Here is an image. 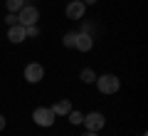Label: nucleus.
<instances>
[{
    "label": "nucleus",
    "instance_id": "f257e3e1",
    "mask_svg": "<svg viewBox=\"0 0 148 136\" xmlns=\"http://www.w3.org/2000/svg\"><path fill=\"white\" fill-rule=\"evenodd\" d=\"M96 89H99V94H106V97H111V94H116L119 89H121V79L116 77V74H111V72H106V74H96Z\"/></svg>",
    "mask_w": 148,
    "mask_h": 136
},
{
    "label": "nucleus",
    "instance_id": "f03ea898",
    "mask_svg": "<svg viewBox=\"0 0 148 136\" xmlns=\"http://www.w3.org/2000/svg\"><path fill=\"white\" fill-rule=\"evenodd\" d=\"M32 121H35L37 126H42V129H52L54 121H57V116H54V111L49 109V106H35V109H32Z\"/></svg>",
    "mask_w": 148,
    "mask_h": 136
},
{
    "label": "nucleus",
    "instance_id": "7ed1b4c3",
    "mask_svg": "<svg viewBox=\"0 0 148 136\" xmlns=\"http://www.w3.org/2000/svg\"><path fill=\"white\" fill-rule=\"evenodd\" d=\"M22 77H25L27 84H40L45 79V67L40 62H30V64H25V69H22Z\"/></svg>",
    "mask_w": 148,
    "mask_h": 136
},
{
    "label": "nucleus",
    "instance_id": "20e7f679",
    "mask_svg": "<svg viewBox=\"0 0 148 136\" xmlns=\"http://www.w3.org/2000/svg\"><path fill=\"white\" fill-rule=\"evenodd\" d=\"M82 126H84L86 131H101L106 126V116L101 114V111H89V114H84Z\"/></svg>",
    "mask_w": 148,
    "mask_h": 136
},
{
    "label": "nucleus",
    "instance_id": "39448f33",
    "mask_svg": "<svg viewBox=\"0 0 148 136\" xmlns=\"http://www.w3.org/2000/svg\"><path fill=\"white\" fill-rule=\"evenodd\" d=\"M37 20H40V10H37L35 5H30V3L17 12V22L25 25V27H27V25H37Z\"/></svg>",
    "mask_w": 148,
    "mask_h": 136
},
{
    "label": "nucleus",
    "instance_id": "423d86ee",
    "mask_svg": "<svg viewBox=\"0 0 148 136\" xmlns=\"http://www.w3.org/2000/svg\"><path fill=\"white\" fill-rule=\"evenodd\" d=\"M64 15H67V20H84L86 5L82 3V0H69L67 8H64Z\"/></svg>",
    "mask_w": 148,
    "mask_h": 136
},
{
    "label": "nucleus",
    "instance_id": "0eeeda50",
    "mask_svg": "<svg viewBox=\"0 0 148 136\" xmlns=\"http://www.w3.org/2000/svg\"><path fill=\"white\" fill-rule=\"evenodd\" d=\"M74 50H79V52H91V50H94V35L77 30V35H74Z\"/></svg>",
    "mask_w": 148,
    "mask_h": 136
},
{
    "label": "nucleus",
    "instance_id": "6e6552de",
    "mask_svg": "<svg viewBox=\"0 0 148 136\" xmlns=\"http://www.w3.org/2000/svg\"><path fill=\"white\" fill-rule=\"evenodd\" d=\"M8 40H10L12 45H20V42H25V40H27V35H25V25H20V22L10 25V27H8Z\"/></svg>",
    "mask_w": 148,
    "mask_h": 136
},
{
    "label": "nucleus",
    "instance_id": "1a4fd4ad",
    "mask_svg": "<svg viewBox=\"0 0 148 136\" xmlns=\"http://www.w3.org/2000/svg\"><path fill=\"white\" fill-rule=\"evenodd\" d=\"M49 109L54 111V116H67L69 111H72V101L69 99H59V101H54Z\"/></svg>",
    "mask_w": 148,
    "mask_h": 136
},
{
    "label": "nucleus",
    "instance_id": "9d476101",
    "mask_svg": "<svg viewBox=\"0 0 148 136\" xmlns=\"http://www.w3.org/2000/svg\"><path fill=\"white\" fill-rule=\"evenodd\" d=\"M79 79H82L84 84H94V82H96V72H94L91 67H84V69L79 72Z\"/></svg>",
    "mask_w": 148,
    "mask_h": 136
},
{
    "label": "nucleus",
    "instance_id": "9b49d317",
    "mask_svg": "<svg viewBox=\"0 0 148 136\" xmlns=\"http://www.w3.org/2000/svg\"><path fill=\"white\" fill-rule=\"evenodd\" d=\"M25 5H27V0H5V8H8V12H15V15H17V12H20Z\"/></svg>",
    "mask_w": 148,
    "mask_h": 136
},
{
    "label": "nucleus",
    "instance_id": "f8f14e48",
    "mask_svg": "<svg viewBox=\"0 0 148 136\" xmlns=\"http://www.w3.org/2000/svg\"><path fill=\"white\" fill-rule=\"evenodd\" d=\"M67 121H69L72 126H82V121H84V114H82V111H77V109H72V111L67 114Z\"/></svg>",
    "mask_w": 148,
    "mask_h": 136
},
{
    "label": "nucleus",
    "instance_id": "ddd939ff",
    "mask_svg": "<svg viewBox=\"0 0 148 136\" xmlns=\"http://www.w3.org/2000/svg\"><path fill=\"white\" fill-rule=\"evenodd\" d=\"M74 35H77V32H64V37H62V45L67 50H74Z\"/></svg>",
    "mask_w": 148,
    "mask_h": 136
},
{
    "label": "nucleus",
    "instance_id": "4468645a",
    "mask_svg": "<svg viewBox=\"0 0 148 136\" xmlns=\"http://www.w3.org/2000/svg\"><path fill=\"white\" fill-rule=\"evenodd\" d=\"M25 35H27V40H35V37L40 35V27H37V25H27L25 27Z\"/></svg>",
    "mask_w": 148,
    "mask_h": 136
},
{
    "label": "nucleus",
    "instance_id": "2eb2a0df",
    "mask_svg": "<svg viewBox=\"0 0 148 136\" xmlns=\"http://www.w3.org/2000/svg\"><path fill=\"white\" fill-rule=\"evenodd\" d=\"M15 22H17V15H15V12H8V15H5V25L10 27V25H15Z\"/></svg>",
    "mask_w": 148,
    "mask_h": 136
},
{
    "label": "nucleus",
    "instance_id": "dca6fc26",
    "mask_svg": "<svg viewBox=\"0 0 148 136\" xmlns=\"http://www.w3.org/2000/svg\"><path fill=\"white\" fill-rule=\"evenodd\" d=\"M5 126H8V119H5V114H0V131H5Z\"/></svg>",
    "mask_w": 148,
    "mask_h": 136
},
{
    "label": "nucleus",
    "instance_id": "f3484780",
    "mask_svg": "<svg viewBox=\"0 0 148 136\" xmlns=\"http://www.w3.org/2000/svg\"><path fill=\"white\" fill-rule=\"evenodd\" d=\"M82 3H84V5L89 8V5H96V3H99V0H82Z\"/></svg>",
    "mask_w": 148,
    "mask_h": 136
},
{
    "label": "nucleus",
    "instance_id": "a211bd4d",
    "mask_svg": "<svg viewBox=\"0 0 148 136\" xmlns=\"http://www.w3.org/2000/svg\"><path fill=\"white\" fill-rule=\"evenodd\" d=\"M82 136H99V131H84Z\"/></svg>",
    "mask_w": 148,
    "mask_h": 136
},
{
    "label": "nucleus",
    "instance_id": "6ab92c4d",
    "mask_svg": "<svg viewBox=\"0 0 148 136\" xmlns=\"http://www.w3.org/2000/svg\"><path fill=\"white\" fill-rule=\"evenodd\" d=\"M141 136H148V134H141Z\"/></svg>",
    "mask_w": 148,
    "mask_h": 136
}]
</instances>
